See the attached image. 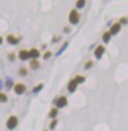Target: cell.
I'll use <instances>...</instances> for the list:
<instances>
[{"mask_svg": "<svg viewBox=\"0 0 128 131\" xmlns=\"http://www.w3.org/2000/svg\"><path fill=\"white\" fill-rule=\"evenodd\" d=\"M80 20V15L77 12V10L73 9L71 10L70 14H69V21H70L71 24H77Z\"/></svg>", "mask_w": 128, "mask_h": 131, "instance_id": "cell-1", "label": "cell"}, {"mask_svg": "<svg viewBox=\"0 0 128 131\" xmlns=\"http://www.w3.org/2000/svg\"><path fill=\"white\" fill-rule=\"evenodd\" d=\"M6 125L9 129H14L18 125V118L16 116H10L7 120Z\"/></svg>", "mask_w": 128, "mask_h": 131, "instance_id": "cell-2", "label": "cell"}, {"mask_svg": "<svg viewBox=\"0 0 128 131\" xmlns=\"http://www.w3.org/2000/svg\"><path fill=\"white\" fill-rule=\"evenodd\" d=\"M14 91H15V93H16V94L21 95V94H23V93L26 91V86L24 85L23 83H18L17 85L15 86Z\"/></svg>", "mask_w": 128, "mask_h": 131, "instance_id": "cell-3", "label": "cell"}, {"mask_svg": "<svg viewBox=\"0 0 128 131\" xmlns=\"http://www.w3.org/2000/svg\"><path fill=\"white\" fill-rule=\"evenodd\" d=\"M67 103H68V102H67V99L62 96V97H60V98L56 101L55 104H56V106H57V107L61 108V107H63V106H65V105H67Z\"/></svg>", "mask_w": 128, "mask_h": 131, "instance_id": "cell-4", "label": "cell"}, {"mask_svg": "<svg viewBox=\"0 0 128 131\" xmlns=\"http://www.w3.org/2000/svg\"><path fill=\"white\" fill-rule=\"evenodd\" d=\"M77 85H78V83H77L74 79L70 80V82L68 83V86H67V87H68L69 92H71V93L75 92V90H76V88H77Z\"/></svg>", "mask_w": 128, "mask_h": 131, "instance_id": "cell-5", "label": "cell"}, {"mask_svg": "<svg viewBox=\"0 0 128 131\" xmlns=\"http://www.w3.org/2000/svg\"><path fill=\"white\" fill-rule=\"evenodd\" d=\"M103 52H104V47L102 46H99L95 50V55H96L97 58H101Z\"/></svg>", "mask_w": 128, "mask_h": 131, "instance_id": "cell-6", "label": "cell"}, {"mask_svg": "<svg viewBox=\"0 0 128 131\" xmlns=\"http://www.w3.org/2000/svg\"><path fill=\"white\" fill-rule=\"evenodd\" d=\"M120 24H118V23H116L114 25H112L111 28H110V35H116V34L118 33L119 31H120Z\"/></svg>", "mask_w": 128, "mask_h": 131, "instance_id": "cell-7", "label": "cell"}, {"mask_svg": "<svg viewBox=\"0 0 128 131\" xmlns=\"http://www.w3.org/2000/svg\"><path fill=\"white\" fill-rule=\"evenodd\" d=\"M19 57H20V59H22V60H27V59L30 57L29 51H28V50H25V49H22V50H20Z\"/></svg>", "mask_w": 128, "mask_h": 131, "instance_id": "cell-8", "label": "cell"}, {"mask_svg": "<svg viewBox=\"0 0 128 131\" xmlns=\"http://www.w3.org/2000/svg\"><path fill=\"white\" fill-rule=\"evenodd\" d=\"M7 41H8L9 43H11V45H16V43H18L19 39L15 38L12 35H9V36H7Z\"/></svg>", "mask_w": 128, "mask_h": 131, "instance_id": "cell-9", "label": "cell"}, {"mask_svg": "<svg viewBox=\"0 0 128 131\" xmlns=\"http://www.w3.org/2000/svg\"><path fill=\"white\" fill-rule=\"evenodd\" d=\"M29 54H30L31 57H33L34 59H36L37 57L39 56V51H38L37 48H32V49L29 51Z\"/></svg>", "mask_w": 128, "mask_h": 131, "instance_id": "cell-10", "label": "cell"}, {"mask_svg": "<svg viewBox=\"0 0 128 131\" xmlns=\"http://www.w3.org/2000/svg\"><path fill=\"white\" fill-rule=\"evenodd\" d=\"M38 66H39V62L38 60H36V59L31 60V67L33 69H37V68H38Z\"/></svg>", "mask_w": 128, "mask_h": 131, "instance_id": "cell-11", "label": "cell"}, {"mask_svg": "<svg viewBox=\"0 0 128 131\" xmlns=\"http://www.w3.org/2000/svg\"><path fill=\"white\" fill-rule=\"evenodd\" d=\"M110 39V33L109 32H105V33L103 34V36H102V39H103V41L104 42H108Z\"/></svg>", "mask_w": 128, "mask_h": 131, "instance_id": "cell-12", "label": "cell"}, {"mask_svg": "<svg viewBox=\"0 0 128 131\" xmlns=\"http://www.w3.org/2000/svg\"><path fill=\"white\" fill-rule=\"evenodd\" d=\"M57 112H58V111H57V108L56 107H54V108H52L50 111V112H49V117H55L56 115H57Z\"/></svg>", "mask_w": 128, "mask_h": 131, "instance_id": "cell-13", "label": "cell"}, {"mask_svg": "<svg viewBox=\"0 0 128 131\" xmlns=\"http://www.w3.org/2000/svg\"><path fill=\"white\" fill-rule=\"evenodd\" d=\"M85 3H86V0H77L76 6L78 7V8H82V7H84Z\"/></svg>", "mask_w": 128, "mask_h": 131, "instance_id": "cell-14", "label": "cell"}, {"mask_svg": "<svg viewBox=\"0 0 128 131\" xmlns=\"http://www.w3.org/2000/svg\"><path fill=\"white\" fill-rule=\"evenodd\" d=\"M74 80H75L77 83L79 84V83H82V82H84V81H85V77H83V76H80V75H77Z\"/></svg>", "mask_w": 128, "mask_h": 131, "instance_id": "cell-15", "label": "cell"}, {"mask_svg": "<svg viewBox=\"0 0 128 131\" xmlns=\"http://www.w3.org/2000/svg\"><path fill=\"white\" fill-rule=\"evenodd\" d=\"M0 102L1 103H6L7 102V96L3 93H0Z\"/></svg>", "mask_w": 128, "mask_h": 131, "instance_id": "cell-16", "label": "cell"}, {"mask_svg": "<svg viewBox=\"0 0 128 131\" xmlns=\"http://www.w3.org/2000/svg\"><path fill=\"white\" fill-rule=\"evenodd\" d=\"M19 73L21 74V75L25 76V75H27L28 71H27V69H26V68H22V69H20V70H19Z\"/></svg>", "mask_w": 128, "mask_h": 131, "instance_id": "cell-17", "label": "cell"}, {"mask_svg": "<svg viewBox=\"0 0 128 131\" xmlns=\"http://www.w3.org/2000/svg\"><path fill=\"white\" fill-rule=\"evenodd\" d=\"M92 65H93V61H91V60H89L86 64H85V68L86 69H89L90 67H92Z\"/></svg>", "mask_w": 128, "mask_h": 131, "instance_id": "cell-18", "label": "cell"}, {"mask_svg": "<svg viewBox=\"0 0 128 131\" xmlns=\"http://www.w3.org/2000/svg\"><path fill=\"white\" fill-rule=\"evenodd\" d=\"M41 88H42V84H39V85H38V87H35L33 91H34V92H35V93H37V92H38V91H39V90H40Z\"/></svg>", "mask_w": 128, "mask_h": 131, "instance_id": "cell-19", "label": "cell"}, {"mask_svg": "<svg viewBox=\"0 0 128 131\" xmlns=\"http://www.w3.org/2000/svg\"><path fill=\"white\" fill-rule=\"evenodd\" d=\"M8 59H9L10 61H14V60H15V54H14V53H10V54L8 55Z\"/></svg>", "mask_w": 128, "mask_h": 131, "instance_id": "cell-20", "label": "cell"}, {"mask_svg": "<svg viewBox=\"0 0 128 131\" xmlns=\"http://www.w3.org/2000/svg\"><path fill=\"white\" fill-rule=\"evenodd\" d=\"M56 123H57V120H56V119H54V120L51 122V124H50V128H51V129H53V128L55 127Z\"/></svg>", "mask_w": 128, "mask_h": 131, "instance_id": "cell-21", "label": "cell"}, {"mask_svg": "<svg viewBox=\"0 0 128 131\" xmlns=\"http://www.w3.org/2000/svg\"><path fill=\"white\" fill-rule=\"evenodd\" d=\"M49 56H51V52H49V51H46V52H45V54L44 55V58L47 59Z\"/></svg>", "mask_w": 128, "mask_h": 131, "instance_id": "cell-22", "label": "cell"}, {"mask_svg": "<svg viewBox=\"0 0 128 131\" xmlns=\"http://www.w3.org/2000/svg\"><path fill=\"white\" fill-rule=\"evenodd\" d=\"M121 22H123V23H126V18H123V19L120 20Z\"/></svg>", "mask_w": 128, "mask_h": 131, "instance_id": "cell-23", "label": "cell"}, {"mask_svg": "<svg viewBox=\"0 0 128 131\" xmlns=\"http://www.w3.org/2000/svg\"><path fill=\"white\" fill-rule=\"evenodd\" d=\"M2 40H3V39H2V38H1V37H0V45H1V43H2Z\"/></svg>", "mask_w": 128, "mask_h": 131, "instance_id": "cell-24", "label": "cell"}]
</instances>
